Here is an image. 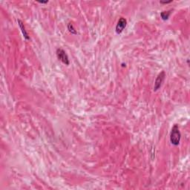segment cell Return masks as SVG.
<instances>
[{"mask_svg": "<svg viewBox=\"0 0 190 190\" xmlns=\"http://www.w3.org/2000/svg\"><path fill=\"white\" fill-rule=\"evenodd\" d=\"M40 2V3H41V4H46V3L48 2V1H45V2H42H42Z\"/></svg>", "mask_w": 190, "mask_h": 190, "instance_id": "9", "label": "cell"}, {"mask_svg": "<svg viewBox=\"0 0 190 190\" xmlns=\"http://www.w3.org/2000/svg\"><path fill=\"white\" fill-rule=\"evenodd\" d=\"M68 29L69 30L70 33H71L72 34H77V32L76 31V30L73 28V25L71 23H69L68 24Z\"/></svg>", "mask_w": 190, "mask_h": 190, "instance_id": "7", "label": "cell"}, {"mask_svg": "<svg viewBox=\"0 0 190 190\" xmlns=\"http://www.w3.org/2000/svg\"><path fill=\"white\" fill-rule=\"evenodd\" d=\"M165 77H166V73H165L164 71H162L158 74L156 79H155V82H154V91H158V89L161 87L162 84H163L164 79H165Z\"/></svg>", "mask_w": 190, "mask_h": 190, "instance_id": "3", "label": "cell"}, {"mask_svg": "<svg viewBox=\"0 0 190 190\" xmlns=\"http://www.w3.org/2000/svg\"><path fill=\"white\" fill-rule=\"evenodd\" d=\"M17 23H18V24H19V28H20V29H21V31H22V33H23V36H24V39L27 40H30V37H29L28 34V33H27L26 30H25V28H24V24H23V22H22L20 19H18V20H17Z\"/></svg>", "mask_w": 190, "mask_h": 190, "instance_id": "5", "label": "cell"}, {"mask_svg": "<svg viewBox=\"0 0 190 190\" xmlns=\"http://www.w3.org/2000/svg\"><path fill=\"white\" fill-rule=\"evenodd\" d=\"M126 24H127L126 19L123 18V17H121L120 19H119L118 23H117V25H116V29H115L116 33L117 34H120L126 27Z\"/></svg>", "mask_w": 190, "mask_h": 190, "instance_id": "4", "label": "cell"}, {"mask_svg": "<svg viewBox=\"0 0 190 190\" xmlns=\"http://www.w3.org/2000/svg\"><path fill=\"white\" fill-rule=\"evenodd\" d=\"M181 134L180 130H179L178 126L177 124H175L171 128V132L170 134V142L172 145L177 146L179 145L180 141H181Z\"/></svg>", "mask_w": 190, "mask_h": 190, "instance_id": "1", "label": "cell"}, {"mask_svg": "<svg viewBox=\"0 0 190 190\" xmlns=\"http://www.w3.org/2000/svg\"><path fill=\"white\" fill-rule=\"evenodd\" d=\"M171 10L170 11H163L160 13V16H161V18L163 20H167L169 19V16L171 15Z\"/></svg>", "mask_w": 190, "mask_h": 190, "instance_id": "6", "label": "cell"}, {"mask_svg": "<svg viewBox=\"0 0 190 190\" xmlns=\"http://www.w3.org/2000/svg\"><path fill=\"white\" fill-rule=\"evenodd\" d=\"M172 2V0H170V1H168V2H164V1H160V4H169V3H171Z\"/></svg>", "mask_w": 190, "mask_h": 190, "instance_id": "8", "label": "cell"}, {"mask_svg": "<svg viewBox=\"0 0 190 190\" xmlns=\"http://www.w3.org/2000/svg\"><path fill=\"white\" fill-rule=\"evenodd\" d=\"M57 56L59 60H60L62 63H64L66 66H68L70 63L69 59L66 51L62 48H58L57 50Z\"/></svg>", "mask_w": 190, "mask_h": 190, "instance_id": "2", "label": "cell"}]
</instances>
